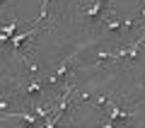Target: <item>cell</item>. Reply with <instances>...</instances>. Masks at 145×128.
Returning <instances> with one entry per match:
<instances>
[{
	"label": "cell",
	"instance_id": "cell-1",
	"mask_svg": "<svg viewBox=\"0 0 145 128\" xmlns=\"http://www.w3.org/2000/svg\"><path fill=\"white\" fill-rule=\"evenodd\" d=\"M143 41H145V34H140L135 44H131L128 48H121V51H116V58H133V61H135V58H138L140 46H143Z\"/></svg>",
	"mask_w": 145,
	"mask_h": 128
},
{
	"label": "cell",
	"instance_id": "cell-2",
	"mask_svg": "<svg viewBox=\"0 0 145 128\" xmlns=\"http://www.w3.org/2000/svg\"><path fill=\"white\" fill-rule=\"evenodd\" d=\"M75 56H78V53H75ZM75 56H68L65 61H63L61 65H58V70L53 72L51 77H46V82H58L61 77H65V75H68V70H70V65H72V61H75Z\"/></svg>",
	"mask_w": 145,
	"mask_h": 128
},
{
	"label": "cell",
	"instance_id": "cell-3",
	"mask_svg": "<svg viewBox=\"0 0 145 128\" xmlns=\"http://www.w3.org/2000/svg\"><path fill=\"white\" fill-rule=\"evenodd\" d=\"M36 31H39V29H36V22H34V24H31V27H29V29H27V31H22V34H17V36H12L10 41H12V46H15V51H17V48L22 46V44H24L27 39H29V36H34Z\"/></svg>",
	"mask_w": 145,
	"mask_h": 128
},
{
	"label": "cell",
	"instance_id": "cell-4",
	"mask_svg": "<svg viewBox=\"0 0 145 128\" xmlns=\"http://www.w3.org/2000/svg\"><path fill=\"white\" fill-rule=\"evenodd\" d=\"M17 27H20V20H15V22H10V24H5L3 29H0V39H3V41H10V39H12V31H15Z\"/></svg>",
	"mask_w": 145,
	"mask_h": 128
},
{
	"label": "cell",
	"instance_id": "cell-5",
	"mask_svg": "<svg viewBox=\"0 0 145 128\" xmlns=\"http://www.w3.org/2000/svg\"><path fill=\"white\" fill-rule=\"evenodd\" d=\"M109 114H111V123H114L116 118H131V116H133L131 111H126V109H121V106H111Z\"/></svg>",
	"mask_w": 145,
	"mask_h": 128
},
{
	"label": "cell",
	"instance_id": "cell-6",
	"mask_svg": "<svg viewBox=\"0 0 145 128\" xmlns=\"http://www.w3.org/2000/svg\"><path fill=\"white\" fill-rule=\"evenodd\" d=\"M104 3H106V0H97V3H94L92 7H87V10H85V15H87V17H92V20H94V17L99 15V10H102V5H104Z\"/></svg>",
	"mask_w": 145,
	"mask_h": 128
},
{
	"label": "cell",
	"instance_id": "cell-7",
	"mask_svg": "<svg viewBox=\"0 0 145 128\" xmlns=\"http://www.w3.org/2000/svg\"><path fill=\"white\" fill-rule=\"evenodd\" d=\"M106 29H111V31L123 29V22H121V20H111V17H106Z\"/></svg>",
	"mask_w": 145,
	"mask_h": 128
},
{
	"label": "cell",
	"instance_id": "cell-8",
	"mask_svg": "<svg viewBox=\"0 0 145 128\" xmlns=\"http://www.w3.org/2000/svg\"><path fill=\"white\" fill-rule=\"evenodd\" d=\"M41 92V82H31V85H27V94H39Z\"/></svg>",
	"mask_w": 145,
	"mask_h": 128
},
{
	"label": "cell",
	"instance_id": "cell-9",
	"mask_svg": "<svg viewBox=\"0 0 145 128\" xmlns=\"http://www.w3.org/2000/svg\"><path fill=\"white\" fill-rule=\"evenodd\" d=\"M27 68H29V72H31V75H39V65H36V63H27Z\"/></svg>",
	"mask_w": 145,
	"mask_h": 128
},
{
	"label": "cell",
	"instance_id": "cell-10",
	"mask_svg": "<svg viewBox=\"0 0 145 128\" xmlns=\"http://www.w3.org/2000/svg\"><path fill=\"white\" fill-rule=\"evenodd\" d=\"M140 17H145V10H143V12H140Z\"/></svg>",
	"mask_w": 145,
	"mask_h": 128
}]
</instances>
